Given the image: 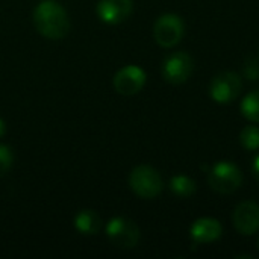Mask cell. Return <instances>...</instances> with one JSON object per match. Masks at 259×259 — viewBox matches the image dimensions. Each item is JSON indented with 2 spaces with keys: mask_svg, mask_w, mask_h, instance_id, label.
Listing matches in <instances>:
<instances>
[{
  "mask_svg": "<svg viewBox=\"0 0 259 259\" xmlns=\"http://www.w3.org/2000/svg\"><path fill=\"white\" fill-rule=\"evenodd\" d=\"M36 30L49 39H62L70 32V18L55 0H42L33 11Z\"/></svg>",
  "mask_w": 259,
  "mask_h": 259,
  "instance_id": "obj_1",
  "label": "cell"
},
{
  "mask_svg": "<svg viewBox=\"0 0 259 259\" xmlns=\"http://www.w3.org/2000/svg\"><path fill=\"white\" fill-rule=\"evenodd\" d=\"M209 187L220 194H232L243 184L241 170L231 161L217 162L208 173Z\"/></svg>",
  "mask_w": 259,
  "mask_h": 259,
  "instance_id": "obj_2",
  "label": "cell"
},
{
  "mask_svg": "<svg viewBox=\"0 0 259 259\" xmlns=\"http://www.w3.org/2000/svg\"><path fill=\"white\" fill-rule=\"evenodd\" d=\"M129 185L132 191L141 199H155L161 194L164 188V182L161 175L149 167V165H138L131 171Z\"/></svg>",
  "mask_w": 259,
  "mask_h": 259,
  "instance_id": "obj_3",
  "label": "cell"
},
{
  "mask_svg": "<svg viewBox=\"0 0 259 259\" xmlns=\"http://www.w3.org/2000/svg\"><path fill=\"white\" fill-rule=\"evenodd\" d=\"M108 240L118 249H134L140 241L138 226L124 217H114L106 225Z\"/></svg>",
  "mask_w": 259,
  "mask_h": 259,
  "instance_id": "obj_4",
  "label": "cell"
},
{
  "mask_svg": "<svg viewBox=\"0 0 259 259\" xmlns=\"http://www.w3.org/2000/svg\"><path fill=\"white\" fill-rule=\"evenodd\" d=\"M243 90V82L240 76L234 71L219 73L209 85V96L214 102L226 105L234 102Z\"/></svg>",
  "mask_w": 259,
  "mask_h": 259,
  "instance_id": "obj_5",
  "label": "cell"
},
{
  "mask_svg": "<svg viewBox=\"0 0 259 259\" xmlns=\"http://www.w3.org/2000/svg\"><path fill=\"white\" fill-rule=\"evenodd\" d=\"M155 41L165 49L175 47L184 36V21L176 14L161 15L153 26Z\"/></svg>",
  "mask_w": 259,
  "mask_h": 259,
  "instance_id": "obj_6",
  "label": "cell"
},
{
  "mask_svg": "<svg viewBox=\"0 0 259 259\" xmlns=\"http://www.w3.org/2000/svg\"><path fill=\"white\" fill-rule=\"evenodd\" d=\"M194 62L187 52H176L168 55L162 62V77L173 85L187 82L193 73Z\"/></svg>",
  "mask_w": 259,
  "mask_h": 259,
  "instance_id": "obj_7",
  "label": "cell"
},
{
  "mask_svg": "<svg viewBox=\"0 0 259 259\" xmlns=\"http://www.w3.org/2000/svg\"><path fill=\"white\" fill-rule=\"evenodd\" d=\"M146 83V73L137 65H126L114 76V88L123 96H134L143 90Z\"/></svg>",
  "mask_w": 259,
  "mask_h": 259,
  "instance_id": "obj_8",
  "label": "cell"
},
{
  "mask_svg": "<svg viewBox=\"0 0 259 259\" xmlns=\"http://www.w3.org/2000/svg\"><path fill=\"white\" fill-rule=\"evenodd\" d=\"M232 223L234 228L241 234V235H253L259 231V205L246 200L241 202L232 214Z\"/></svg>",
  "mask_w": 259,
  "mask_h": 259,
  "instance_id": "obj_9",
  "label": "cell"
},
{
  "mask_svg": "<svg viewBox=\"0 0 259 259\" xmlns=\"http://www.w3.org/2000/svg\"><path fill=\"white\" fill-rule=\"evenodd\" d=\"M134 11L132 0H100L96 12L99 18L108 24H118L131 17Z\"/></svg>",
  "mask_w": 259,
  "mask_h": 259,
  "instance_id": "obj_10",
  "label": "cell"
},
{
  "mask_svg": "<svg viewBox=\"0 0 259 259\" xmlns=\"http://www.w3.org/2000/svg\"><path fill=\"white\" fill-rule=\"evenodd\" d=\"M222 231L223 229H222V225L219 220L203 217V219L196 220L191 225L190 235L194 240V243L206 244V243H212V241L219 240L222 237Z\"/></svg>",
  "mask_w": 259,
  "mask_h": 259,
  "instance_id": "obj_11",
  "label": "cell"
},
{
  "mask_svg": "<svg viewBox=\"0 0 259 259\" xmlns=\"http://www.w3.org/2000/svg\"><path fill=\"white\" fill-rule=\"evenodd\" d=\"M74 226L80 234L93 235L100 229V217L91 209L80 211L74 219Z\"/></svg>",
  "mask_w": 259,
  "mask_h": 259,
  "instance_id": "obj_12",
  "label": "cell"
},
{
  "mask_svg": "<svg viewBox=\"0 0 259 259\" xmlns=\"http://www.w3.org/2000/svg\"><path fill=\"white\" fill-rule=\"evenodd\" d=\"M196 182L185 176V175H176L171 178L170 181V190L175 196L181 197V199H187L191 197L196 193Z\"/></svg>",
  "mask_w": 259,
  "mask_h": 259,
  "instance_id": "obj_13",
  "label": "cell"
},
{
  "mask_svg": "<svg viewBox=\"0 0 259 259\" xmlns=\"http://www.w3.org/2000/svg\"><path fill=\"white\" fill-rule=\"evenodd\" d=\"M241 114L249 121L259 123V90L250 91L241 102Z\"/></svg>",
  "mask_w": 259,
  "mask_h": 259,
  "instance_id": "obj_14",
  "label": "cell"
},
{
  "mask_svg": "<svg viewBox=\"0 0 259 259\" xmlns=\"http://www.w3.org/2000/svg\"><path fill=\"white\" fill-rule=\"evenodd\" d=\"M240 143L246 150H258L259 127H256V126H246L240 134Z\"/></svg>",
  "mask_w": 259,
  "mask_h": 259,
  "instance_id": "obj_15",
  "label": "cell"
},
{
  "mask_svg": "<svg viewBox=\"0 0 259 259\" xmlns=\"http://www.w3.org/2000/svg\"><path fill=\"white\" fill-rule=\"evenodd\" d=\"M12 153L8 146L0 144V176L6 175L12 167Z\"/></svg>",
  "mask_w": 259,
  "mask_h": 259,
  "instance_id": "obj_16",
  "label": "cell"
},
{
  "mask_svg": "<svg viewBox=\"0 0 259 259\" xmlns=\"http://www.w3.org/2000/svg\"><path fill=\"white\" fill-rule=\"evenodd\" d=\"M252 175L259 181V155L253 159V164H252Z\"/></svg>",
  "mask_w": 259,
  "mask_h": 259,
  "instance_id": "obj_17",
  "label": "cell"
},
{
  "mask_svg": "<svg viewBox=\"0 0 259 259\" xmlns=\"http://www.w3.org/2000/svg\"><path fill=\"white\" fill-rule=\"evenodd\" d=\"M5 132H6V124H5V121L0 118V137H3Z\"/></svg>",
  "mask_w": 259,
  "mask_h": 259,
  "instance_id": "obj_18",
  "label": "cell"
},
{
  "mask_svg": "<svg viewBox=\"0 0 259 259\" xmlns=\"http://www.w3.org/2000/svg\"><path fill=\"white\" fill-rule=\"evenodd\" d=\"M258 249H259V238H258Z\"/></svg>",
  "mask_w": 259,
  "mask_h": 259,
  "instance_id": "obj_19",
  "label": "cell"
}]
</instances>
